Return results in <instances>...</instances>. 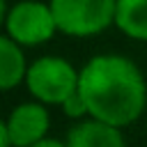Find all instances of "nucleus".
I'll return each mask as SVG.
<instances>
[{"mask_svg":"<svg viewBox=\"0 0 147 147\" xmlns=\"http://www.w3.org/2000/svg\"><path fill=\"white\" fill-rule=\"evenodd\" d=\"M78 90L87 113L115 126L136 122L147 106V83L140 69L122 55H96L83 69Z\"/></svg>","mask_w":147,"mask_h":147,"instance_id":"1","label":"nucleus"},{"mask_svg":"<svg viewBox=\"0 0 147 147\" xmlns=\"http://www.w3.org/2000/svg\"><path fill=\"white\" fill-rule=\"evenodd\" d=\"M57 30L69 37H90L115 23L117 0H51Z\"/></svg>","mask_w":147,"mask_h":147,"instance_id":"2","label":"nucleus"},{"mask_svg":"<svg viewBox=\"0 0 147 147\" xmlns=\"http://www.w3.org/2000/svg\"><path fill=\"white\" fill-rule=\"evenodd\" d=\"M78 78L80 71H76L64 57H39L25 74L30 94L41 103H62L78 90Z\"/></svg>","mask_w":147,"mask_h":147,"instance_id":"3","label":"nucleus"},{"mask_svg":"<svg viewBox=\"0 0 147 147\" xmlns=\"http://www.w3.org/2000/svg\"><path fill=\"white\" fill-rule=\"evenodd\" d=\"M5 28H7V34L21 46H37V44L48 41L55 34L57 23H55L51 5L23 0V2H16L7 11Z\"/></svg>","mask_w":147,"mask_h":147,"instance_id":"4","label":"nucleus"},{"mask_svg":"<svg viewBox=\"0 0 147 147\" xmlns=\"http://www.w3.org/2000/svg\"><path fill=\"white\" fill-rule=\"evenodd\" d=\"M48 122V113L41 103H21L9 113L5 129L9 131L14 147H30L46 136Z\"/></svg>","mask_w":147,"mask_h":147,"instance_id":"5","label":"nucleus"},{"mask_svg":"<svg viewBox=\"0 0 147 147\" xmlns=\"http://www.w3.org/2000/svg\"><path fill=\"white\" fill-rule=\"evenodd\" d=\"M67 147H126V142L119 126L92 117V119L78 122L69 131Z\"/></svg>","mask_w":147,"mask_h":147,"instance_id":"6","label":"nucleus"},{"mask_svg":"<svg viewBox=\"0 0 147 147\" xmlns=\"http://www.w3.org/2000/svg\"><path fill=\"white\" fill-rule=\"evenodd\" d=\"M25 57L21 51V44L14 41L9 34L0 39V87L11 90L25 78Z\"/></svg>","mask_w":147,"mask_h":147,"instance_id":"7","label":"nucleus"},{"mask_svg":"<svg viewBox=\"0 0 147 147\" xmlns=\"http://www.w3.org/2000/svg\"><path fill=\"white\" fill-rule=\"evenodd\" d=\"M115 25L131 39L147 41V0H117Z\"/></svg>","mask_w":147,"mask_h":147,"instance_id":"8","label":"nucleus"},{"mask_svg":"<svg viewBox=\"0 0 147 147\" xmlns=\"http://www.w3.org/2000/svg\"><path fill=\"white\" fill-rule=\"evenodd\" d=\"M60 106H62V110H64V115H67V117H80V115H85V113H87V103H85V99H83L80 90H76L74 94H69Z\"/></svg>","mask_w":147,"mask_h":147,"instance_id":"9","label":"nucleus"},{"mask_svg":"<svg viewBox=\"0 0 147 147\" xmlns=\"http://www.w3.org/2000/svg\"><path fill=\"white\" fill-rule=\"evenodd\" d=\"M30 147H67V142H60V140H53V138H41Z\"/></svg>","mask_w":147,"mask_h":147,"instance_id":"10","label":"nucleus"},{"mask_svg":"<svg viewBox=\"0 0 147 147\" xmlns=\"http://www.w3.org/2000/svg\"><path fill=\"white\" fill-rule=\"evenodd\" d=\"M0 147H14L11 138H9V131L5 129V124L0 126Z\"/></svg>","mask_w":147,"mask_h":147,"instance_id":"11","label":"nucleus"}]
</instances>
